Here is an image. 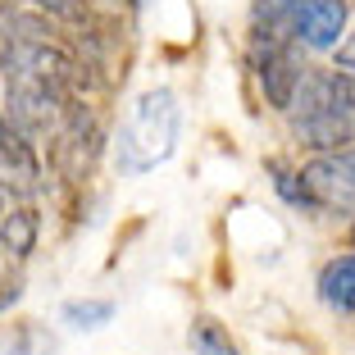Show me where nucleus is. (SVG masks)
<instances>
[{
    "label": "nucleus",
    "instance_id": "f257e3e1",
    "mask_svg": "<svg viewBox=\"0 0 355 355\" xmlns=\"http://www.w3.org/2000/svg\"><path fill=\"white\" fill-rule=\"evenodd\" d=\"M292 137L314 155L355 146V73L346 69H305L287 110Z\"/></svg>",
    "mask_w": 355,
    "mask_h": 355
},
{
    "label": "nucleus",
    "instance_id": "f03ea898",
    "mask_svg": "<svg viewBox=\"0 0 355 355\" xmlns=\"http://www.w3.org/2000/svg\"><path fill=\"white\" fill-rule=\"evenodd\" d=\"M346 23H351L346 0H255L251 5V37H273L314 55L337 51Z\"/></svg>",
    "mask_w": 355,
    "mask_h": 355
},
{
    "label": "nucleus",
    "instance_id": "7ed1b4c3",
    "mask_svg": "<svg viewBox=\"0 0 355 355\" xmlns=\"http://www.w3.org/2000/svg\"><path fill=\"white\" fill-rule=\"evenodd\" d=\"M182 141V105L173 87H150L137 96L128 128H119V173H146L164 164Z\"/></svg>",
    "mask_w": 355,
    "mask_h": 355
},
{
    "label": "nucleus",
    "instance_id": "20e7f679",
    "mask_svg": "<svg viewBox=\"0 0 355 355\" xmlns=\"http://www.w3.org/2000/svg\"><path fill=\"white\" fill-rule=\"evenodd\" d=\"M51 168H55V178H64V182H87L92 178V168H96V159H101V150H105V128H101V119H96V110L87 101H69V110H64V119H60V128H55L51 137Z\"/></svg>",
    "mask_w": 355,
    "mask_h": 355
},
{
    "label": "nucleus",
    "instance_id": "39448f33",
    "mask_svg": "<svg viewBox=\"0 0 355 355\" xmlns=\"http://www.w3.org/2000/svg\"><path fill=\"white\" fill-rule=\"evenodd\" d=\"M73 92L55 78H32V73H10L5 78V110L0 114L10 119L19 132H28L32 141H42L60 128L64 110H69Z\"/></svg>",
    "mask_w": 355,
    "mask_h": 355
},
{
    "label": "nucleus",
    "instance_id": "423d86ee",
    "mask_svg": "<svg viewBox=\"0 0 355 355\" xmlns=\"http://www.w3.org/2000/svg\"><path fill=\"white\" fill-rule=\"evenodd\" d=\"M251 69H255V83H260L269 110L287 114V110H292V96H296V87H301V78H305L310 64H305V55L296 51V46H287V42L251 37Z\"/></svg>",
    "mask_w": 355,
    "mask_h": 355
},
{
    "label": "nucleus",
    "instance_id": "0eeeda50",
    "mask_svg": "<svg viewBox=\"0 0 355 355\" xmlns=\"http://www.w3.org/2000/svg\"><path fill=\"white\" fill-rule=\"evenodd\" d=\"M301 178H305V187H310L314 209H319V214H342V219H355V146L305 159Z\"/></svg>",
    "mask_w": 355,
    "mask_h": 355
},
{
    "label": "nucleus",
    "instance_id": "6e6552de",
    "mask_svg": "<svg viewBox=\"0 0 355 355\" xmlns=\"http://www.w3.org/2000/svg\"><path fill=\"white\" fill-rule=\"evenodd\" d=\"M46 187V159L42 150H37V141H32L28 132H19V128H5V137H0V191L14 200H37Z\"/></svg>",
    "mask_w": 355,
    "mask_h": 355
},
{
    "label": "nucleus",
    "instance_id": "1a4fd4ad",
    "mask_svg": "<svg viewBox=\"0 0 355 355\" xmlns=\"http://www.w3.org/2000/svg\"><path fill=\"white\" fill-rule=\"evenodd\" d=\"M42 241V209L32 200H19L0 214V260L5 264H23Z\"/></svg>",
    "mask_w": 355,
    "mask_h": 355
},
{
    "label": "nucleus",
    "instance_id": "9d476101",
    "mask_svg": "<svg viewBox=\"0 0 355 355\" xmlns=\"http://www.w3.org/2000/svg\"><path fill=\"white\" fill-rule=\"evenodd\" d=\"M314 287H319V301L333 314H351L355 319V251H342L333 260H324Z\"/></svg>",
    "mask_w": 355,
    "mask_h": 355
},
{
    "label": "nucleus",
    "instance_id": "9b49d317",
    "mask_svg": "<svg viewBox=\"0 0 355 355\" xmlns=\"http://www.w3.org/2000/svg\"><path fill=\"white\" fill-rule=\"evenodd\" d=\"M119 305L110 296H73L60 305V324H69L73 333H101L105 324H114Z\"/></svg>",
    "mask_w": 355,
    "mask_h": 355
},
{
    "label": "nucleus",
    "instance_id": "f8f14e48",
    "mask_svg": "<svg viewBox=\"0 0 355 355\" xmlns=\"http://www.w3.org/2000/svg\"><path fill=\"white\" fill-rule=\"evenodd\" d=\"M264 173L273 178V191H278L282 200H287V205L292 209H305V214H319V209H314V196H310V187H305V178H301V168H292L287 164V159H264Z\"/></svg>",
    "mask_w": 355,
    "mask_h": 355
},
{
    "label": "nucleus",
    "instance_id": "ddd939ff",
    "mask_svg": "<svg viewBox=\"0 0 355 355\" xmlns=\"http://www.w3.org/2000/svg\"><path fill=\"white\" fill-rule=\"evenodd\" d=\"M0 355H60V342L46 324H19L0 342Z\"/></svg>",
    "mask_w": 355,
    "mask_h": 355
},
{
    "label": "nucleus",
    "instance_id": "4468645a",
    "mask_svg": "<svg viewBox=\"0 0 355 355\" xmlns=\"http://www.w3.org/2000/svg\"><path fill=\"white\" fill-rule=\"evenodd\" d=\"M187 342H191V351H196V355H241L237 342L228 337V328H223L219 319H209V314H196V319H191Z\"/></svg>",
    "mask_w": 355,
    "mask_h": 355
},
{
    "label": "nucleus",
    "instance_id": "2eb2a0df",
    "mask_svg": "<svg viewBox=\"0 0 355 355\" xmlns=\"http://www.w3.org/2000/svg\"><path fill=\"white\" fill-rule=\"evenodd\" d=\"M28 5H32V10H42L46 19H55L60 28H78V32L92 28V19H96L92 0H28Z\"/></svg>",
    "mask_w": 355,
    "mask_h": 355
},
{
    "label": "nucleus",
    "instance_id": "dca6fc26",
    "mask_svg": "<svg viewBox=\"0 0 355 355\" xmlns=\"http://www.w3.org/2000/svg\"><path fill=\"white\" fill-rule=\"evenodd\" d=\"M333 69H346V73H355V32L346 37L342 46H337V64H333Z\"/></svg>",
    "mask_w": 355,
    "mask_h": 355
},
{
    "label": "nucleus",
    "instance_id": "f3484780",
    "mask_svg": "<svg viewBox=\"0 0 355 355\" xmlns=\"http://www.w3.org/2000/svg\"><path fill=\"white\" fill-rule=\"evenodd\" d=\"M0 214H5V191H0Z\"/></svg>",
    "mask_w": 355,
    "mask_h": 355
},
{
    "label": "nucleus",
    "instance_id": "a211bd4d",
    "mask_svg": "<svg viewBox=\"0 0 355 355\" xmlns=\"http://www.w3.org/2000/svg\"><path fill=\"white\" fill-rule=\"evenodd\" d=\"M346 10H355V0H346Z\"/></svg>",
    "mask_w": 355,
    "mask_h": 355
}]
</instances>
